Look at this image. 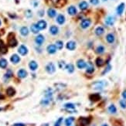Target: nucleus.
Wrapping results in <instances>:
<instances>
[{"instance_id": "40", "label": "nucleus", "mask_w": 126, "mask_h": 126, "mask_svg": "<svg viewBox=\"0 0 126 126\" xmlns=\"http://www.w3.org/2000/svg\"><path fill=\"white\" fill-rule=\"evenodd\" d=\"M58 65H59V67L60 69H63V68H65L66 63H65V62H64L63 60H60V61L58 62Z\"/></svg>"}, {"instance_id": "9", "label": "nucleus", "mask_w": 126, "mask_h": 126, "mask_svg": "<svg viewBox=\"0 0 126 126\" xmlns=\"http://www.w3.org/2000/svg\"><path fill=\"white\" fill-rule=\"evenodd\" d=\"M36 25H37L39 30H40V29L42 30V29H46L47 24V22H46L45 20H39V22L36 23Z\"/></svg>"}, {"instance_id": "30", "label": "nucleus", "mask_w": 126, "mask_h": 126, "mask_svg": "<svg viewBox=\"0 0 126 126\" xmlns=\"http://www.w3.org/2000/svg\"><path fill=\"white\" fill-rule=\"evenodd\" d=\"M65 68L67 69V70L70 73H73V71H74V66H73V64H71V63L67 64L66 67H65Z\"/></svg>"}, {"instance_id": "43", "label": "nucleus", "mask_w": 126, "mask_h": 126, "mask_svg": "<svg viewBox=\"0 0 126 126\" xmlns=\"http://www.w3.org/2000/svg\"><path fill=\"white\" fill-rule=\"evenodd\" d=\"M111 69V65H107V67H106V69L104 70V72L102 73V75L105 74V73L108 72Z\"/></svg>"}, {"instance_id": "51", "label": "nucleus", "mask_w": 126, "mask_h": 126, "mask_svg": "<svg viewBox=\"0 0 126 126\" xmlns=\"http://www.w3.org/2000/svg\"><path fill=\"white\" fill-rule=\"evenodd\" d=\"M1 24H2V22H1V20H0V26H1Z\"/></svg>"}, {"instance_id": "23", "label": "nucleus", "mask_w": 126, "mask_h": 126, "mask_svg": "<svg viewBox=\"0 0 126 126\" xmlns=\"http://www.w3.org/2000/svg\"><path fill=\"white\" fill-rule=\"evenodd\" d=\"M6 94L8 96L10 97H13L15 95V94H16V91H15V89L13 87H9L7 90H6Z\"/></svg>"}, {"instance_id": "26", "label": "nucleus", "mask_w": 126, "mask_h": 126, "mask_svg": "<svg viewBox=\"0 0 126 126\" xmlns=\"http://www.w3.org/2000/svg\"><path fill=\"white\" fill-rule=\"evenodd\" d=\"M47 14L50 18H53V17L56 16L57 12L55 10H53V9H49L48 11H47Z\"/></svg>"}, {"instance_id": "32", "label": "nucleus", "mask_w": 126, "mask_h": 126, "mask_svg": "<svg viewBox=\"0 0 126 126\" xmlns=\"http://www.w3.org/2000/svg\"><path fill=\"white\" fill-rule=\"evenodd\" d=\"M8 65V62L5 59H1L0 60V67L2 69L6 68V67Z\"/></svg>"}, {"instance_id": "22", "label": "nucleus", "mask_w": 126, "mask_h": 126, "mask_svg": "<svg viewBox=\"0 0 126 126\" xmlns=\"http://www.w3.org/2000/svg\"><path fill=\"white\" fill-rule=\"evenodd\" d=\"M94 67L93 66V64L91 63H89L88 64L87 63V70H86V72L87 73H94Z\"/></svg>"}, {"instance_id": "1", "label": "nucleus", "mask_w": 126, "mask_h": 126, "mask_svg": "<svg viewBox=\"0 0 126 126\" xmlns=\"http://www.w3.org/2000/svg\"><path fill=\"white\" fill-rule=\"evenodd\" d=\"M47 3L54 7L60 8L66 4V0H47Z\"/></svg>"}, {"instance_id": "31", "label": "nucleus", "mask_w": 126, "mask_h": 126, "mask_svg": "<svg viewBox=\"0 0 126 126\" xmlns=\"http://www.w3.org/2000/svg\"><path fill=\"white\" fill-rule=\"evenodd\" d=\"M104 33V29L103 27H101V26H98L97 28H96V29H95V33H96V35L97 36L102 35Z\"/></svg>"}, {"instance_id": "4", "label": "nucleus", "mask_w": 126, "mask_h": 126, "mask_svg": "<svg viewBox=\"0 0 126 126\" xmlns=\"http://www.w3.org/2000/svg\"><path fill=\"white\" fill-rule=\"evenodd\" d=\"M46 70L49 73H53L56 71V67H55L54 64L53 63H49L46 66Z\"/></svg>"}, {"instance_id": "7", "label": "nucleus", "mask_w": 126, "mask_h": 126, "mask_svg": "<svg viewBox=\"0 0 126 126\" xmlns=\"http://www.w3.org/2000/svg\"><path fill=\"white\" fill-rule=\"evenodd\" d=\"M18 52H19V53H20L22 56H25V55H26L27 53H28V49L26 48V46L22 45L19 47V49H18Z\"/></svg>"}, {"instance_id": "15", "label": "nucleus", "mask_w": 126, "mask_h": 126, "mask_svg": "<svg viewBox=\"0 0 126 126\" xmlns=\"http://www.w3.org/2000/svg\"><path fill=\"white\" fill-rule=\"evenodd\" d=\"M10 60H11V62L13 63L16 64V63H18L20 61V58H19V57L18 56L17 54H13V56L11 57Z\"/></svg>"}, {"instance_id": "28", "label": "nucleus", "mask_w": 126, "mask_h": 126, "mask_svg": "<svg viewBox=\"0 0 126 126\" xmlns=\"http://www.w3.org/2000/svg\"><path fill=\"white\" fill-rule=\"evenodd\" d=\"M73 121H74V118H73V117H69V118H67L65 120V125L66 126H71Z\"/></svg>"}, {"instance_id": "16", "label": "nucleus", "mask_w": 126, "mask_h": 126, "mask_svg": "<svg viewBox=\"0 0 126 126\" xmlns=\"http://www.w3.org/2000/svg\"><path fill=\"white\" fill-rule=\"evenodd\" d=\"M29 67L30 70H33V71H34V70H36V69H37L38 64H37V63L36 62V61L32 60V61H30L29 63Z\"/></svg>"}, {"instance_id": "38", "label": "nucleus", "mask_w": 126, "mask_h": 126, "mask_svg": "<svg viewBox=\"0 0 126 126\" xmlns=\"http://www.w3.org/2000/svg\"><path fill=\"white\" fill-rule=\"evenodd\" d=\"M96 52L97 53H99V54L103 53L104 52V47H103V46H99V47H97V50H96Z\"/></svg>"}, {"instance_id": "29", "label": "nucleus", "mask_w": 126, "mask_h": 126, "mask_svg": "<svg viewBox=\"0 0 126 126\" xmlns=\"http://www.w3.org/2000/svg\"><path fill=\"white\" fill-rule=\"evenodd\" d=\"M106 39L107 43H109V44H112L115 41V36H114L113 34L111 33H109V34H107V36H106Z\"/></svg>"}, {"instance_id": "3", "label": "nucleus", "mask_w": 126, "mask_h": 126, "mask_svg": "<svg viewBox=\"0 0 126 126\" xmlns=\"http://www.w3.org/2000/svg\"><path fill=\"white\" fill-rule=\"evenodd\" d=\"M91 122V119L88 118H84V117H81V118H79V124L81 126H87Z\"/></svg>"}, {"instance_id": "24", "label": "nucleus", "mask_w": 126, "mask_h": 126, "mask_svg": "<svg viewBox=\"0 0 126 126\" xmlns=\"http://www.w3.org/2000/svg\"><path fill=\"white\" fill-rule=\"evenodd\" d=\"M20 33L21 35L23 36H26L29 34V29L26 26H23L22 28L20 29Z\"/></svg>"}, {"instance_id": "8", "label": "nucleus", "mask_w": 126, "mask_h": 126, "mask_svg": "<svg viewBox=\"0 0 126 126\" xmlns=\"http://www.w3.org/2000/svg\"><path fill=\"white\" fill-rule=\"evenodd\" d=\"M35 42H36V44L37 45H39V46L42 45L44 43V36L43 35H41V34L38 35L35 39Z\"/></svg>"}, {"instance_id": "20", "label": "nucleus", "mask_w": 126, "mask_h": 126, "mask_svg": "<svg viewBox=\"0 0 126 126\" xmlns=\"http://www.w3.org/2000/svg\"><path fill=\"white\" fill-rule=\"evenodd\" d=\"M125 10V3H121L118 7H117V13L118 15H121L123 13V12H124Z\"/></svg>"}, {"instance_id": "33", "label": "nucleus", "mask_w": 126, "mask_h": 126, "mask_svg": "<svg viewBox=\"0 0 126 126\" xmlns=\"http://www.w3.org/2000/svg\"><path fill=\"white\" fill-rule=\"evenodd\" d=\"M6 51H7V49L5 47L4 42L0 39V52H2V53H5Z\"/></svg>"}, {"instance_id": "13", "label": "nucleus", "mask_w": 126, "mask_h": 126, "mask_svg": "<svg viewBox=\"0 0 126 126\" xmlns=\"http://www.w3.org/2000/svg\"><path fill=\"white\" fill-rule=\"evenodd\" d=\"M66 47L69 50H73L76 48V43L73 41H70L67 44Z\"/></svg>"}, {"instance_id": "6", "label": "nucleus", "mask_w": 126, "mask_h": 126, "mask_svg": "<svg viewBox=\"0 0 126 126\" xmlns=\"http://www.w3.org/2000/svg\"><path fill=\"white\" fill-rule=\"evenodd\" d=\"M104 86V82L103 81H97L94 82V84H92V87L94 89H97V90H99V89H102Z\"/></svg>"}, {"instance_id": "46", "label": "nucleus", "mask_w": 126, "mask_h": 126, "mask_svg": "<svg viewBox=\"0 0 126 126\" xmlns=\"http://www.w3.org/2000/svg\"><path fill=\"white\" fill-rule=\"evenodd\" d=\"M122 97H123V98H124V99L126 100V90L122 92Z\"/></svg>"}, {"instance_id": "41", "label": "nucleus", "mask_w": 126, "mask_h": 126, "mask_svg": "<svg viewBox=\"0 0 126 126\" xmlns=\"http://www.w3.org/2000/svg\"><path fill=\"white\" fill-rule=\"evenodd\" d=\"M62 121H63V118H60L57 119V121L55 122V124L53 126H60L61 124H62Z\"/></svg>"}, {"instance_id": "5", "label": "nucleus", "mask_w": 126, "mask_h": 126, "mask_svg": "<svg viewBox=\"0 0 126 126\" xmlns=\"http://www.w3.org/2000/svg\"><path fill=\"white\" fill-rule=\"evenodd\" d=\"M91 23V21L90 19H83L82 22L81 23V26L83 29H87L90 26Z\"/></svg>"}, {"instance_id": "36", "label": "nucleus", "mask_w": 126, "mask_h": 126, "mask_svg": "<svg viewBox=\"0 0 126 126\" xmlns=\"http://www.w3.org/2000/svg\"><path fill=\"white\" fill-rule=\"evenodd\" d=\"M55 46H56L57 49H58V50H61L63 47V43L62 41H57L56 44H55Z\"/></svg>"}, {"instance_id": "37", "label": "nucleus", "mask_w": 126, "mask_h": 126, "mask_svg": "<svg viewBox=\"0 0 126 126\" xmlns=\"http://www.w3.org/2000/svg\"><path fill=\"white\" fill-rule=\"evenodd\" d=\"M64 107H66L67 109H75V105L72 103H67L64 104Z\"/></svg>"}, {"instance_id": "25", "label": "nucleus", "mask_w": 126, "mask_h": 126, "mask_svg": "<svg viewBox=\"0 0 126 126\" xmlns=\"http://www.w3.org/2000/svg\"><path fill=\"white\" fill-rule=\"evenodd\" d=\"M105 23L107 25H108V26H112L114 23H115V19H114V17L113 16H108L106 19L105 20Z\"/></svg>"}, {"instance_id": "19", "label": "nucleus", "mask_w": 126, "mask_h": 126, "mask_svg": "<svg viewBox=\"0 0 126 126\" xmlns=\"http://www.w3.org/2000/svg\"><path fill=\"white\" fill-rule=\"evenodd\" d=\"M12 77H13V72H12L11 70H8L7 72L5 73L4 75V81H8Z\"/></svg>"}, {"instance_id": "17", "label": "nucleus", "mask_w": 126, "mask_h": 126, "mask_svg": "<svg viewBox=\"0 0 126 126\" xmlns=\"http://www.w3.org/2000/svg\"><path fill=\"white\" fill-rule=\"evenodd\" d=\"M67 12H68V13L70 15V16H74V15L77 14V9L75 6H73V5H71V6H70L68 9H67Z\"/></svg>"}, {"instance_id": "50", "label": "nucleus", "mask_w": 126, "mask_h": 126, "mask_svg": "<svg viewBox=\"0 0 126 126\" xmlns=\"http://www.w3.org/2000/svg\"><path fill=\"white\" fill-rule=\"evenodd\" d=\"M44 126H49V125H47V124H46V125H44Z\"/></svg>"}, {"instance_id": "27", "label": "nucleus", "mask_w": 126, "mask_h": 126, "mask_svg": "<svg viewBox=\"0 0 126 126\" xmlns=\"http://www.w3.org/2000/svg\"><path fill=\"white\" fill-rule=\"evenodd\" d=\"M79 8L81 9V10H87V9L88 8V3H87V2L83 1V2H81V3L79 4Z\"/></svg>"}, {"instance_id": "42", "label": "nucleus", "mask_w": 126, "mask_h": 126, "mask_svg": "<svg viewBox=\"0 0 126 126\" xmlns=\"http://www.w3.org/2000/svg\"><path fill=\"white\" fill-rule=\"evenodd\" d=\"M120 106H121L122 108H126V101L125 100H121L120 101Z\"/></svg>"}, {"instance_id": "45", "label": "nucleus", "mask_w": 126, "mask_h": 126, "mask_svg": "<svg viewBox=\"0 0 126 126\" xmlns=\"http://www.w3.org/2000/svg\"><path fill=\"white\" fill-rule=\"evenodd\" d=\"M26 14V16L28 17V18H30V17L32 16V12L30 11V10H27Z\"/></svg>"}, {"instance_id": "10", "label": "nucleus", "mask_w": 126, "mask_h": 126, "mask_svg": "<svg viewBox=\"0 0 126 126\" xmlns=\"http://www.w3.org/2000/svg\"><path fill=\"white\" fill-rule=\"evenodd\" d=\"M57 47H56V46L53 45V44H50V45H49L48 47H47V52L50 54H53L57 52Z\"/></svg>"}, {"instance_id": "11", "label": "nucleus", "mask_w": 126, "mask_h": 126, "mask_svg": "<svg viewBox=\"0 0 126 126\" xmlns=\"http://www.w3.org/2000/svg\"><path fill=\"white\" fill-rule=\"evenodd\" d=\"M77 67H78L79 69H84L85 67H87V63H86L84 60H79L77 61Z\"/></svg>"}, {"instance_id": "14", "label": "nucleus", "mask_w": 126, "mask_h": 126, "mask_svg": "<svg viewBox=\"0 0 126 126\" xmlns=\"http://www.w3.org/2000/svg\"><path fill=\"white\" fill-rule=\"evenodd\" d=\"M18 77H19V78H26V76H27V72H26V70H24V69H20L19 71H18Z\"/></svg>"}, {"instance_id": "34", "label": "nucleus", "mask_w": 126, "mask_h": 126, "mask_svg": "<svg viewBox=\"0 0 126 126\" xmlns=\"http://www.w3.org/2000/svg\"><path fill=\"white\" fill-rule=\"evenodd\" d=\"M30 29H31V31L33 33H38L39 31V29L36 24H33V25L31 26V27H30Z\"/></svg>"}, {"instance_id": "52", "label": "nucleus", "mask_w": 126, "mask_h": 126, "mask_svg": "<svg viewBox=\"0 0 126 126\" xmlns=\"http://www.w3.org/2000/svg\"><path fill=\"white\" fill-rule=\"evenodd\" d=\"M103 1H107V0H103Z\"/></svg>"}, {"instance_id": "18", "label": "nucleus", "mask_w": 126, "mask_h": 126, "mask_svg": "<svg viewBox=\"0 0 126 126\" xmlns=\"http://www.w3.org/2000/svg\"><path fill=\"white\" fill-rule=\"evenodd\" d=\"M65 20H66L65 17H64V16L62 14H60L57 18V22L58 23V24H60V25H63V24L65 23Z\"/></svg>"}, {"instance_id": "48", "label": "nucleus", "mask_w": 126, "mask_h": 126, "mask_svg": "<svg viewBox=\"0 0 126 126\" xmlns=\"http://www.w3.org/2000/svg\"><path fill=\"white\" fill-rule=\"evenodd\" d=\"M4 98H5V97L1 93H0V100H2V99H4Z\"/></svg>"}, {"instance_id": "2", "label": "nucleus", "mask_w": 126, "mask_h": 126, "mask_svg": "<svg viewBox=\"0 0 126 126\" xmlns=\"http://www.w3.org/2000/svg\"><path fill=\"white\" fill-rule=\"evenodd\" d=\"M8 44L11 47H14L17 45V40H16V39L15 38V36L13 34V33H11V34H10V36H9Z\"/></svg>"}, {"instance_id": "49", "label": "nucleus", "mask_w": 126, "mask_h": 126, "mask_svg": "<svg viewBox=\"0 0 126 126\" xmlns=\"http://www.w3.org/2000/svg\"><path fill=\"white\" fill-rule=\"evenodd\" d=\"M101 126H108V125H107V124H103V125H101Z\"/></svg>"}, {"instance_id": "12", "label": "nucleus", "mask_w": 126, "mask_h": 126, "mask_svg": "<svg viewBox=\"0 0 126 126\" xmlns=\"http://www.w3.org/2000/svg\"><path fill=\"white\" fill-rule=\"evenodd\" d=\"M89 98H90V100L91 101H94V102H95V101H98L101 99V95L99 94H93L90 95Z\"/></svg>"}, {"instance_id": "21", "label": "nucleus", "mask_w": 126, "mask_h": 126, "mask_svg": "<svg viewBox=\"0 0 126 126\" xmlns=\"http://www.w3.org/2000/svg\"><path fill=\"white\" fill-rule=\"evenodd\" d=\"M59 32V29L57 26H52L50 28V33L52 35H57Z\"/></svg>"}, {"instance_id": "44", "label": "nucleus", "mask_w": 126, "mask_h": 126, "mask_svg": "<svg viewBox=\"0 0 126 126\" xmlns=\"http://www.w3.org/2000/svg\"><path fill=\"white\" fill-rule=\"evenodd\" d=\"M90 2L93 5H97L99 3V0H90Z\"/></svg>"}, {"instance_id": "35", "label": "nucleus", "mask_w": 126, "mask_h": 126, "mask_svg": "<svg viewBox=\"0 0 126 126\" xmlns=\"http://www.w3.org/2000/svg\"><path fill=\"white\" fill-rule=\"evenodd\" d=\"M108 111L111 114H115L117 112V108L114 105V104H111L108 107Z\"/></svg>"}, {"instance_id": "39", "label": "nucleus", "mask_w": 126, "mask_h": 126, "mask_svg": "<svg viewBox=\"0 0 126 126\" xmlns=\"http://www.w3.org/2000/svg\"><path fill=\"white\" fill-rule=\"evenodd\" d=\"M96 64H97V67H101V66H103V64H104V60L101 59V58H97V60H96Z\"/></svg>"}, {"instance_id": "47", "label": "nucleus", "mask_w": 126, "mask_h": 126, "mask_svg": "<svg viewBox=\"0 0 126 126\" xmlns=\"http://www.w3.org/2000/svg\"><path fill=\"white\" fill-rule=\"evenodd\" d=\"M13 126H25V125L22 124V123H16V124H14Z\"/></svg>"}]
</instances>
